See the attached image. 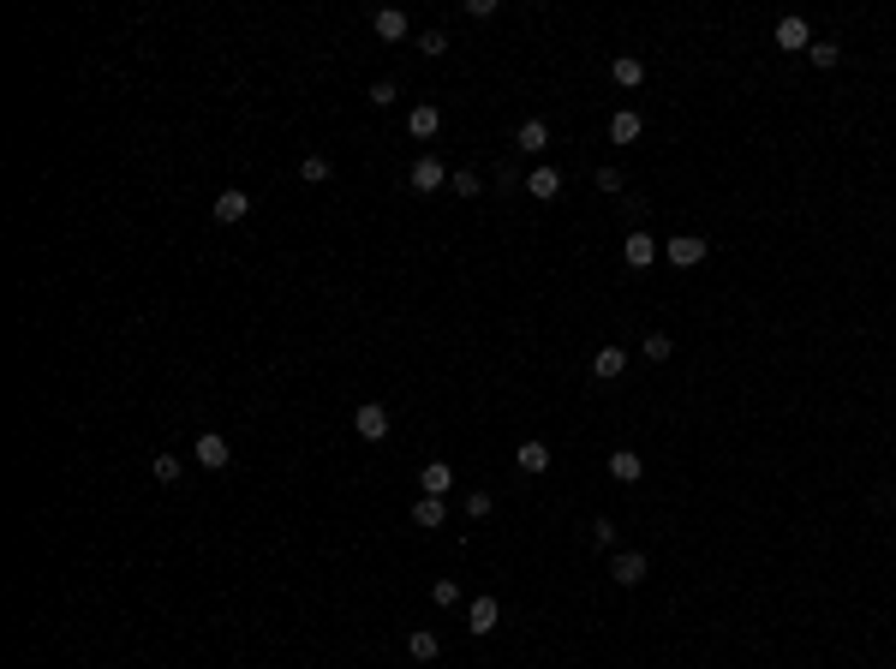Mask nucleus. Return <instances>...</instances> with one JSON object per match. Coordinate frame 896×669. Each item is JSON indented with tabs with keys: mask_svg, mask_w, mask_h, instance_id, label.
Returning <instances> with one entry per match:
<instances>
[{
	"mask_svg": "<svg viewBox=\"0 0 896 669\" xmlns=\"http://www.w3.org/2000/svg\"><path fill=\"white\" fill-rule=\"evenodd\" d=\"M663 257H670L676 269H694V263H705V239H699V234H676L670 245H663Z\"/></svg>",
	"mask_w": 896,
	"mask_h": 669,
	"instance_id": "1",
	"label": "nucleus"
},
{
	"mask_svg": "<svg viewBox=\"0 0 896 669\" xmlns=\"http://www.w3.org/2000/svg\"><path fill=\"white\" fill-rule=\"evenodd\" d=\"M353 431L365 436V442H382V436H389V413H382L377 401H365V407L353 413Z\"/></svg>",
	"mask_w": 896,
	"mask_h": 669,
	"instance_id": "2",
	"label": "nucleus"
},
{
	"mask_svg": "<svg viewBox=\"0 0 896 669\" xmlns=\"http://www.w3.org/2000/svg\"><path fill=\"white\" fill-rule=\"evenodd\" d=\"M497 622H502V604L497 598H473V610H466V633H497Z\"/></svg>",
	"mask_w": 896,
	"mask_h": 669,
	"instance_id": "3",
	"label": "nucleus"
},
{
	"mask_svg": "<svg viewBox=\"0 0 896 669\" xmlns=\"http://www.w3.org/2000/svg\"><path fill=\"white\" fill-rule=\"evenodd\" d=\"M227 460H234V449H227V436H221V431H203V436H198V467L221 473Z\"/></svg>",
	"mask_w": 896,
	"mask_h": 669,
	"instance_id": "4",
	"label": "nucleus"
},
{
	"mask_svg": "<svg viewBox=\"0 0 896 669\" xmlns=\"http://www.w3.org/2000/svg\"><path fill=\"white\" fill-rule=\"evenodd\" d=\"M514 467H520V473H526V478L550 473V449H544L538 436H526V442H520V449H514Z\"/></svg>",
	"mask_w": 896,
	"mask_h": 669,
	"instance_id": "5",
	"label": "nucleus"
},
{
	"mask_svg": "<svg viewBox=\"0 0 896 669\" xmlns=\"http://www.w3.org/2000/svg\"><path fill=\"white\" fill-rule=\"evenodd\" d=\"M251 216V192H216V221L221 227H234V221Z\"/></svg>",
	"mask_w": 896,
	"mask_h": 669,
	"instance_id": "6",
	"label": "nucleus"
},
{
	"mask_svg": "<svg viewBox=\"0 0 896 669\" xmlns=\"http://www.w3.org/2000/svg\"><path fill=\"white\" fill-rule=\"evenodd\" d=\"M621 257H628L634 269H652L657 263V234H628L621 239Z\"/></svg>",
	"mask_w": 896,
	"mask_h": 669,
	"instance_id": "7",
	"label": "nucleus"
},
{
	"mask_svg": "<svg viewBox=\"0 0 896 669\" xmlns=\"http://www.w3.org/2000/svg\"><path fill=\"white\" fill-rule=\"evenodd\" d=\"M777 48H789V54L813 48V30H807V19H777Z\"/></svg>",
	"mask_w": 896,
	"mask_h": 669,
	"instance_id": "8",
	"label": "nucleus"
},
{
	"mask_svg": "<svg viewBox=\"0 0 896 669\" xmlns=\"http://www.w3.org/2000/svg\"><path fill=\"white\" fill-rule=\"evenodd\" d=\"M437 186H448V168H442L437 156H418L413 161V192H437Z\"/></svg>",
	"mask_w": 896,
	"mask_h": 669,
	"instance_id": "9",
	"label": "nucleus"
},
{
	"mask_svg": "<svg viewBox=\"0 0 896 669\" xmlns=\"http://www.w3.org/2000/svg\"><path fill=\"white\" fill-rule=\"evenodd\" d=\"M610 580H616V586H639V580H645V556H639V550H621L616 562H610Z\"/></svg>",
	"mask_w": 896,
	"mask_h": 669,
	"instance_id": "10",
	"label": "nucleus"
},
{
	"mask_svg": "<svg viewBox=\"0 0 896 669\" xmlns=\"http://www.w3.org/2000/svg\"><path fill=\"white\" fill-rule=\"evenodd\" d=\"M418 484H424V496H448L455 491V467H448V460H431V467L418 473Z\"/></svg>",
	"mask_w": 896,
	"mask_h": 669,
	"instance_id": "11",
	"label": "nucleus"
},
{
	"mask_svg": "<svg viewBox=\"0 0 896 669\" xmlns=\"http://www.w3.org/2000/svg\"><path fill=\"white\" fill-rule=\"evenodd\" d=\"M610 78H616L621 90H634V84H645V60H639V54H616V60H610Z\"/></svg>",
	"mask_w": 896,
	"mask_h": 669,
	"instance_id": "12",
	"label": "nucleus"
},
{
	"mask_svg": "<svg viewBox=\"0 0 896 669\" xmlns=\"http://www.w3.org/2000/svg\"><path fill=\"white\" fill-rule=\"evenodd\" d=\"M371 30H377L382 42H400L407 37V12H400V6H382V12H371Z\"/></svg>",
	"mask_w": 896,
	"mask_h": 669,
	"instance_id": "13",
	"label": "nucleus"
},
{
	"mask_svg": "<svg viewBox=\"0 0 896 669\" xmlns=\"http://www.w3.org/2000/svg\"><path fill=\"white\" fill-rule=\"evenodd\" d=\"M639 473H645V460H639L634 449H616V454H610V478H616V484H639Z\"/></svg>",
	"mask_w": 896,
	"mask_h": 669,
	"instance_id": "14",
	"label": "nucleus"
},
{
	"mask_svg": "<svg viewBox=\"0 0 896 669\" xmlns=\"http://www.w3.org/2000/svg\"><path fill=\"white\" fill-rule=\"evenodd\" d=\"M621 371H628V353H621V347H597V353H592V376H604V383H616Z\"/></svg>",
	"mask_w": 896,
	"mask_h": 669,
	"instance_id": "15",
	"label": "nucleus"
},
{
	"mask_svg": "<svg viewBox=\"0 0 896 669\" xmlns=\"http://www.w3.org/2000/svg\"><path fill=\"white\" fill-rule=\"evenodd\" d=\"M514 150H526V156H538V150H550V126L544 120H526L514 132Z\"/></svg>",
	"mask_w": 896,
	"mask_h": 669,
	"instance_id": "16",
	"label": "nucleus"
},
{
	"mask_svg": "<svg viewBox=\"0 0 896 669\" xmlns=\"http://www.w3.org/2000/svg\"><path fill=\"white\" fill-rule=\"evenodd\" d=\"M639 132H645V120H639L634 108H616V114H610V138L616 144H634Z\"/></svg>",
	"mask_w": 896,
	"mask_h": 669,
	"instance_id": "17",
	"label": "nucleus"
},
{
	"mask_svg": "<svg viewBox=\"0 0 896 669\" xmlns=\"http://www.w3.org/2000/svg\"><path fill=\"white\" fill-rule=\"evenodd\" d=\"M526 192H532L538 203H550V197H562V174H556V168H532V179H526Z\"/></svg>",
	"mask_w": 896,
	"mask_h": 669,
	"instance_id": "18",
	"label": "nucleus"
},
{
	"mask_svg": "<svg viewBox=\"0 0 896 669\" xmlns=\"http://www.w3.org/2000/svg\"><path fill=\"white\" fill-rule=\"evenodd\" d=\"M437 126H442V114L431 102H418L413 114H407V132H413V138H437Z\"/></svg>",
	"mask_w": 896,
	"mask_h": 669,
	"instance_id": "19",
	"label": "nucleus"
},
{
	"mask_svg": "<svg viewBox=\"0 0 896 669\" xmlns=\"http://www.w3.org/2000/svg\"><path fill=\"white\" fill-rule=\"evenodd\" d=\"M437 651H442V640H437L431 628H413V633H407V657H418V664H431Z\"/></svg>",
	"mask_w": 896,
	"mask_h": 669,
	"instance_id": "20",
	"label": "nucleus"
},
{
	"mask_svg": "<svg viewBox=\"0 0 896 669\" xmlns=\"http://www.w3.org/2000/svg\"><path fill=\"white\" fill-rule=\"evenodd\" d=\"M413 520H418V526H442V520H448L442 496H418V502H413Z\"/></svg>",
	"mask_w": 896,
	"mask_h": 669,
	"instance_id": "21",
	"label": "nucleus"
},
{
	"mask_svg": "<svg viewBox=\"0 0 896 669\" xmlns=\"http://www.w3.org/2000/svg\"><path fill=\"white\" fill-rule=\"evenodd\" d=\"M639 353L652 359V365H663V359L676 353V341H670V334H645V341H639Z\"/></svg>",
	"mask_w": 896,
	"mask_h": 669,
	"instance_id": "22",
	"label": "nucleus"
},
{
	"mask_svg": "<svg viewBox=\"0 0 896 669\" xmlns=\"http://www.w3.org/2000/svg\"><path fill=\"white\" fill-rule=\"evenodd\" d=\"M807 60H813V66H836V60H843V48H836V42H825V37H813Z\"/></svg>",
	"mask_w": 896,
	"mask_h": 669,
	"instance_id": "23",
	"label": "nucleus"
},
{
	"mask_svg": "<svg viewBox=\"0 0 896 669\" xmlns=\"http://www.w3.org/2000/svg\"><path fill=\"white\" fill-rule=\"evenodd\" d=\"M448 186H455L460 197H478V192H484V179H478L473 168H460V174H448Z\"/></svg>",
	"mask_w": 896,
	"mask_h": 669,
	"instance_id": "24",
	"label": "nucleus"
},
{
	"mask_svg": "<svg viewBox=\"0 0 896 669\" xmlns=\"http://www.w3.org/2000/svg\"><path fill=\"white\" fill-rule=\"evenodd\" d=\"M418 54H424V60L448 54V37H442V30H424V37H418Z\"/></svg>",
	"mask_w": 896,
	"mask_h": 669,
	"instance_id": "25",
	"label": "nucleus"
},
{
	"mask_svg": "<svg viewBox=\"0 0 896 669\" xmlns=\"http://www.w3.org/2000/svg\"><path fill=\"white\" fill-rule=\"evenodd\" d=\"M299 174H305V179H329V174H335V161H329V156H305V161H299Z\"/></svg>",
	"mask_w": 896,
	"mask_h": 669,
	"instance_id": "26",
	"label": "nucleus"
},
{
	"mask_svg": "<svg viewBox=\"0 0 896 669\" xmlns=\"http://www.w3.org/2000/svg\"><path fill=\"white\" fill-rule=\"evenodd\" d=\"M150 473H156V484H179V460H174V454H156V467H150Z\"/></svg>",
	"mask_w": 896,
	"mask_h": 669,
	"instance_id": "27",
	"label": "nucleus"
},
{
	"mask_svg": "<svg viewBox=\"0 0 896 669\" xmlns=\"http://www.w3.org/2000/svg\"><path fill=\"white\" fill-rule=\"evenodd\" d=\"M431 604H442V610L460 604V580H437V586H431Z\"/></svg>",
	"mask_w": 896,
	"mask_h": 669,
	"instance_id": "28",
	"label": "nucleus"
},
{
	"mask_svg": "<svg viewBox=\"0 0 896 669\" xmlns=\"http://www.w3.org/2000/svg\"><path fill=\"white\" fill-rule=\"evenodd\" d=\"M592 544L597 550H616V520H592Z\"/></svg>",
	"mask_w": 896,
	"mask_h": 669,
	"instance_id": "29",
	"label": "nucleus"
},
{
	"mask_svg": "<svg viewBox=\"0 0 896 669\" xmlns=\"http://www.w3.org/2000/svg\"><path fill=\"white\" fill-rule=\"evenodd\" d=\"M490 514V491H466V520H484Z\"/></svg>",
	"mask_w": 896,
	"mask_h": 669,
	"instance_id": "30",
	"label": "nucleus"
},
{
	"mask_svg": "<svg viewBox=\"0 0 896 669\" xmlns=\"http://www.w3.org/2000/svg\"><path fill=\"white\" fill-rule=\"evenodd\" d=\"M400 96V90H395V84H389V78H377V84H371V108H389V102H395Z\"/></svg>",
	"mask_w": 896,
	"mask_h": 669,
	"instance_id": "31",
	"label": "nucleus"
},
{
	"mask_svg": "<svg viewBox=\"0 0 896 669\" xmlns=\"http://www.w3.org/2000/svg\"><path fill=\"white\" fill-rule=\"evenodd\" d=\"M597 192H621V174H616V168H597Z\"/></svg>",
	"mask_w": 896,
	"mask_h": 669,
	"instance_id": "32",
	"label": "nucleus"
},
{
	"mask_svg": "<svg viewBox=\"0 0 896 669\" xmlns=\"http://www.w3.org/2000/svg\"><path fill=\"white\" fill-rule=\"evenodd\" d=\"M891 669H896V664H891Z\"/></svg>",
	"mask_w": 896,
	"mask_h": 669,
	"instance_id": "33",
	"label": "nucleus"
}]
</instances>
